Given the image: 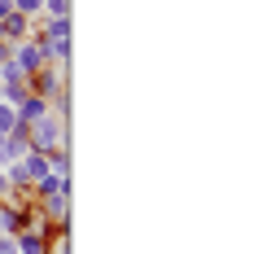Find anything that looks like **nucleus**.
<instances>
[{
    "label": "nucleus",
    "instance_id": "nucleus-2",
    "mask_svg": "<svg viewBox=\"0 0 254 254\" xmlns=\"http://www.w3.org/2000/svg\"><path fill=\"white\" fill-rule=\"evenodd\" d=\"M66 83H70V70H62L57 62H49V66H40V70L31 75V92H35V97H44V101H53Z\"/></svg>",
    "mask_w": 254,
    "mask_h": 254
},
{
    "label": "nucleus",
    "instance_id": "nucleus-5",
    "mask_svg": "<svg viewBox=\"0 0 254 254\" xmlns=\"http://www.w3.org/2000/svg\"><path fill=\"white\" fill-rule=\"evenodd\" d=\"M0 35H4V44H9V49H13L18 40H31V18L13 9V13H9V18L0 22Z\"/></svg>",
    "mask_w": 254,
    "mask_h": 254
},
{
    "label": "nucleus",
    "instance_id": "nucleus-7",
    "mask_svg": "<svg viewBox=\"0 0 254 254\" xmlns=\"http://www.w3.org/2000/svg\"><path fill=\"white\" fill-rule=\"evenodd\" d=\"M70 9H75V0H44V18H70Z\"/></svg>",
    "mask_w": 254,
    "mask_h": 254
},
{
    "label": "nucleus",
    "instance_id": "nucleus-8",
    "mask_svg": "<svg viewBox=\"0 0 254 254\" xmlns=\"http://www.w3.org/2000/svg\"><path fill=\"white\" fill-rule=\"evenodd\" d=\"M13 123H18V110H13V105H4V101H0V136H4V131H9Z\"/></svg>",
    "mask_w": 254,
    "mask_h": 254
},
{
    "label": "nucleus",
    "instance_id": "nucleus-3",
    "mask_svg": "<svg viewBox=\"0 0 254 254\" xmlns=\"http://www.w3.org/2000/svg\"><path fill=\"white\" fill-rule=\"evenodd\" d=\"M35 215H40L49 228H66V224H70V193H49V197H35Z\"/></svg>",
    "mask_w": 254,
    "mask_h": 254
},
{
    "label": "nucleus",
    "instance_id": "nucleus-12",
    "mask_svg": "<svg viewBox=\"0 0 254 254\" xmlns=\"http://www.w3.org/2000/svg\"><path fill=\"white\" fill-rule=\"evenodd\" d=\"M9 189H13V184H9V180H4V171H0V202L9 197Z\"/></svg>",
    "mask_w": 254,
    "mask_h": 254
},
{
    "label": "nucleus",
    "instance_id": "nucleus-13",
    "mask_svg": "<svg viewBox=\"0 0 254 254\" xmlns=\"http://www.w3.org/2000/svg\"><path fill=\"white\" fill-rule=\"evenodd\" d=\"M0 101H4V83H0Z\"/></svg>",
    "mask_w": 254,
    "mask_h": 254
},
{
    "label": "nucleus",
    "instance_id": "nucleus-6",
    "mask_svg": "<svg viewBox=\"0 0 254 254\" xmlns=\"http://www.w3.org/2000/svg\"><path fill=\"white\" fill-rule=\"evenodd\" d=\"M13 110H18V123H35L40 114H49V101H44V97H35V92H26Z\"/></svg>",
    "mask_w": 254,
    "mask_h": 254
},
{
    "label": "nucleus",
    "instance_id": "nucleus-9",
    "mask_svg": "<svg viewBox=\"0 0 254 254\" xmlns=\"http://www.w3.org/2000/svg\"><path fill=\"white\" fill-rule=\"evenodd\" d=\"M13 9H18V13H26V18H35V13L44 9V0H13Z\"/></svg>",
    "mask_w": 254,
    "mask_h": 254
},
{
    "label": "nucleus",
    "instance_id": "nucleus-4",
    "mask_svg": "<svg viewBox=\"0 0 254 254\" xmlns=\"http://www.w3.org/2000/svg\"><path fill=\"white\" fill-rule=\"evenodd\" d=\"M9 57H13L18 66H22L26 75H35L40 66H49V57H44V44H40L35 35H31V40H18V44L9 49Z\"/></svg>",
    "mask_w": 254,
    "mask_h": 254
},
{
    "label": "nucleus",
    "instance_id": "nucleus-10",
    "mask_svg": "<svg viewBox=\"0 0 254 254\" xmlns=\"http://www.w3.org/2000/svg\"><path fill=\"white\" fill-rule=\"evenodd\" d=\"M0 254H18V246H13V237H9V232H0Z\"/></svg>",
    "mask_w": 254,
    "mask_h": 254
},
{
    "label": "nucleus",
    "instance_id": "nucleus-11",
    "mask_svg": "<svg viewBox=\"0 0 254 254\" xmlns=\"http://www.w3.org/2000/svg\"><path fill=\"white\" fill-rule=\"evenodd\" d=\"M9 13H13V0H0V22H4Z\"/></svg>",
    "mask_w": 254,
    "mask_h": 254
},
{
    "label": "nucleus",
    "instance_id": "nucleus-1",
    "mask_svg": "<svg viewBox=\"0 0 254 254\" xmlns=\"http://www.w3.org/2000/svg\"><path fill=\"white\" fill-rule=\"evenodd\" d=\"M26 131H31V149L35 153H53L62 149V145H70V123L62 119V114H40L35 123H26Z\"/></svg>",
    "mask_w": 254,
    "mask_h": 254
}]
</instances>
